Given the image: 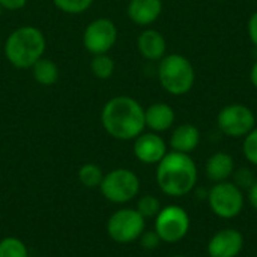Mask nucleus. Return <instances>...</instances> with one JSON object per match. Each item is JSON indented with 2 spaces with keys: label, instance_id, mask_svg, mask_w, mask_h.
Wrapping results in <instances>:
<instances>
[{
  "label": "nucleus",
  "instance_id": "1",
  "mask_svg": "<svg viewBox=\"0 0 257 257\" xmlns=\"http://www.w3.org/2000/svg\"><path fill=\"white\" fill-rule=\"evenodd\" d=\"M101 123L110 137L123 142L134 140L146 128L145 108L131 96H113L102 107Z\"/></svg>",
  "mask_w": 257,
  "mask_h": 257
},
{
  "label": "nucleus",
  "instance_id": "2",
  "mask_svg": "<svg viewBox=\"0 0 257 257\" xmlns=\"http://www.w3.org/2000/svg\"><path fill=\"white\" fill-rule=\"evenodd\" d=\"M197 166L188 154L172 151L157 164V184L170 197L190 194L197 185Z\"/></svg>",
  "mask_w": 257,
  "mask_h": 257
},
{
  "label": "nucleus",
  "instance_id": "3",
  "mask_svg": "<svg viewBox=\"0 0 257 257\" xmlns=\"http://www.w3.org/2000/svg\"><path fill=\"white\" fill-rule=\"evenodd\" d=\"M47 39L41 29L21 26L12 30L5 41V57L17 69H30L44 57Z\"/></svg>",
  "mask_w": 257,
  "mask_h": 257
},
{
  "label": "nucleus",
  "instance_id": "4",
  "mask_svg": "<svg viewBox=\"0 0 257 257\" xmlns=\"http://www.w3.org/2000/svg\"><path fill=\"white\" fill-rule=\"evenodd\" d=\"M157 75L161 87L175 96L188 93L196 81V71L193 63L182 54H166L158 62Z\"/></svg>",
  "mask_w": 257,
  "mask_h": 257
},
{
  "label": "nucleus",
  "instance_id": "5",
  "mask_svg": "<svg viewBox=\"0 0 257 257\" xmlns=\"http://www.w3.org/2000/svg\"><path fill=\"white\" fill-rule=\"evenodd\" d=\"M99 191L105 200L116 205H123L139 196L140 179L130 169H113L104 175Z\"/></svg>",
  "mask_w": 257,
  "mask_h": 257
},
{
  "label": "nucleus",
  "instance_id": "6",
  "mask_svg": "<svg viewBox=\"0 0 257 257\" xmlns=\"http://www.w3.org/2000/svg\"><path fill=\"white\" fill-rule=\"evenodd\" d=\"M206 199L211 211L223 220H232L238 217L245 203L244 191L230 181L214 184V187L208 191Z\"/></svg>",
  "mask_w": 257,
  "mask_h": 257
},
{
  "label": "nucleus",
  "instance_id": "7",
  "mask_svg": "<svg viewBox=\"0 0 257 257\" xmlns=\"http://www.w3.org/2000/svg\"><path fill=\"white\" fill-rule=\"evenodd\" d=\"M190 215L179 205H169L161 208L155 217V232L161 242L175 244L182 241L190 232Z\"/></svg>",
  "mask_w": 257,
  "mask_h": 257
},
{
  "label": "nucleus",
  "instance_id": "8",
  "mask_svg": "<svg viewBox=\"0 0 257 257\" xmlns=\"http://www.w3.org/2000/svg\"><path fill=\"white\" fill-rule=\"evenodd\" d=\"M146 229V220L137 209L122 208L113 212L107 221V233L117 244H130L139 241Z\"/></svg>",
  "mask_w": 257,
  "mask_h": 257
},
{
  "label": "nucleus",
  "instance_id": "9",
  "mask_svg": "<svg viewBox=\"0 0 257 257\" xmlns=\"http://www.w3.org/2000/svg\"><path fill=\"white\" fill-rule=\"evenodd\" d=\"M217 126L224 136L241 139L256 128V114L244 104H229L218 111Z\"/></svg>",
  "mask_w": 257,
  "mask_h": 257
},
{
  "label": "nucleus",
  "instance_id": "10",
  "mask_svg": "<svg viewBox=\"0 0 257 257\" xmlns=\"http://www.w3.org/2000/svg\"><path fill=\"white\" fill-rule=\"evenodd\" d=\"M117 42V27L110 18L92 20L83 32V45L92 54H108Z\"/></svg>",
  "mask_w": 257,
  "mask_h": 257
},
{
  "label": "nucleus",
  "instance_id": "11",
  "mask_svg": "<svg viewBox=\"0 0 257 257\" xmlns=\"http://www.w3.org/2000/svg\"><path fill=\"white\" fill-rule=\"evenodd\" d=\"M134 157L143 164H158L167 154V143L158 133H142L134 139Z\"/></svg>",
  "mask_w": 257,
  "mask_h": 257
},
{
  "label": "nucleus",
  "instance_id": "12",
  "mask_svg": "<svg viewBox=\"0 0 257 257\" xmlns=\"http://www.w3.org/2000/svg\"><path fill=\"white\" fill-rule=\"evenodd\" d=\"M244 248V236L238 229H221L208 242L209 257H238Z\"/></svg>",
  "mask_w": 257,
  "mask_h": 257
},
{
  "label": "nucleus",
  "instance_id": "13",
  "mask_svg": "<svg viewBox=\"0 0 257 257\" xmlns=\"http://www.w3.org/2000/svg\"><path fill=\"white\" fill-rule=\"evenodd\" d=\"M137 50L140 56L151 62H160L167 51V42L161 32L145 29L137 38Z\"/></svg>",
  "mask_w": 257,
  "mask_h": 257
},
{
  "label": "nucleus",
  "instance_id": "14",
  "mask_svg": "<svg viewBox=\"0 0 257 257\" xmlns=\"http://www.w3.org/2000/svg\"><path fill=\"white\" fill-rule=\"evenodd\" d=\"M161 12L163 0H130L126 6L128 18L140 27H146L155 23Z\"/></svg>",
  "mask_w": 257,
  "mask_h": 257
},
{
  "label": "nucleus",
  "instance_id": "15",
  "mask_svg": "<svg viewBox=\"0 0 257 257\" xmlns=\"http://www.w3.org/2000/svg\"><path fill=\"white\" fill-rule=\"evenodd\" d=\"M176 114L172 105L167 102H154L148 108H145V123L152 133H164L169 131L175 123Z\"/></svg>",
  "mask_w": 257,
  "mask_h": 257
},
{
  "label": "nucleus",
  "instance_id": "16",
  "mask_svg": "<svg viewBox=\"0 0 257 257\" xmlns=\"http://www.w3.org/2000/svg\"><path fill=\"white\" fill-rule=\"evenodd\" d=\"M200 143V131L196 125L193 123H182L176 126L170 136V148L175 152L181 154H191L193 151L197 149Z\"/></svg>",
  "mask_w": 257,
  "mask_h": 257
},
{
  "label": "nucleus",
  "instance_id": "17",
  "mask_svg": "<svg viewBox=\"0 0 257 257\" xmlns=\"http://www.w3.org/2000/svg\"><path fill=\"white\" fill-rule=\"evenodd\" d=\"M235 172V161L227 152H215L211 155L205 164V173L214 184L229 181Z\"/></svg>",
  "mask_w": 257,
  "mask_h": 257
},
{
  "label": "nucleus",
  "instance_id": "18",
  "mask_svg": "<svg viewBox=\"0 0 257 257\" xmlns=\"http://www.w3.org/2000/svg\"><path fill=\"white\" fill-rule=\"evenodd\" d=\"M32 77L33 80L41 84V86H54L59 81L60 77V71L59 66L48 57H41L32 68Z\"/></svg>",
  "mask_w": 257,
  "mask_h": 257
},
{
  "label": "nucleus",
  "instance_id": "19",
  "mask_svg": "<svg viewBox=\"0 0 257 257\" xmlns=\"http://www.w3.org/2000/svg\"><path fill=\"white\" fill-rule=\"evenodd\" d=\"M104 173L99 166L93 163H86L78 170V181L86 188H99Z\"/></svg>",
  "mask_w": 257,
  "mask_h": 257
},
{
  "label": "nucleus",
  "instance_id": "20",
  "mask_svg": "<svg viewBox=\"0 0 257 257\" xmlns=\"http://www.w3.org/2000/svg\"><path fill=\"white\" fill-rule=\"evenodd\" d=\"M114 69H116L114 60L108 54L93 56V59L90 62V71L99 80H108V78H111L113 74H114Z\"/></svg>",
  "mask_w": 257,
  "mask_h": 257
},
{
  "label": "nucleus",
  "instance_id": "21",
  "mask_svg": "<svg viewBox=\"0 0 257 257\" xmlns=\"http://www.w3.org/2000/svg\"><path fill=\"white\" fill-rule=\"evenodd\" d=\"M0 257H30L27 245L15 236L0 239Z\"/></svg>",
  "mask_w": 257,
  "mask_h": 257
},
{
  "label": "nucleus",
  "instance_id": "22",
  "mask_svg": "<svg viewBox=\"0 0 257 257\" xmlns=\"http://www.w3.org/2000/svg\"><path fill=\"white\" fill-rule=\"evenodd\" d=\"M161 203L160 200L155 197V196H151V194H146V196H142L137 202V206L136 209L139 211V214L146 220V218H155L158 215V212L161 211Z\"/></svg>",
  "mask_w": 257,
  "mask_h": 257
},
{
  "label": "nucleus",
  "instance_id": "23",
  "mask_svg": "<svg viewBox=\"0 0 257 257\" xmlns=\"http://www.w3.org/2000/svg\"><path fill=\"white\" fill-rule=\"evenodd\" d=\"M54 6L65 12V14H69V15H78V14H83L84 11H87L93 0H53Z\"/></svg>",
  "mask_w": 257,
  "mask_h": 257
},
{
  "label": "nucleus",
  "instance_id": "24",
  "mask_svg": "<svg viewBox=\"0 0 257 257\" xmlns=\"http://www.w3.org/2000/svg\"><path fill=\"white\" fill-rule=\"evenodd\" d=\"M242 154L248 163L257 166V128H253L245 137L242 143Z\"/></svg>",
  "mask_w": 257,
  "mask_h": 257
},
{
  "label": "nucleus",
  "instance_id": "25",
  "mask_svg": "<svg viewBox=\"0 0 257 257\" xmlns=\"http://www.w3.org/2000/svg\"><path fill=\"white\" fill-rule=\"evenodd\" d=\"M233 184L238 187V188H241L242 191L244 190H250L251 187H253V184L256 182V176H254V173L250 170V169H247V167H241V169H238V170H235L233 172Z\"/></svg>",
  "mask_w": 257,
  "mask_h": 257
},
{
  "label": "nucleus",
  "instance_id": "26",
  "mask_svg": "<svg viewBox=\"0 0 257 257\" xmlns=\"http://www.w3.org/2000/svg\"><path fill=\"white\" fill-rule=\"evenodd\" d=\"M139 241H140V244H142V247L145 250H157L160 247V244H161V239H160V236L157 235L155 230H152V232L145 230L142 233V236L139 238Z\"/></svg>",
  "mask_w": 257,
  "mask_h": 257
},
{
  "label": "nucleus",
  "instance_id": "27",
  "mask_svg": "<svg viewBox=\"0 0 257 257\" xmlns=\"http://www.w3.org/2000/svg\"><path fill=\"white\" fill-rule=\"evenodd\" d=\"M247 32H248V38L251 41V44L257 48V12H254L247 23Z\"/></svg>",
  "mask_w": 257,
  "mask_h": 257
},
{
  "label": "nucleus",
  "instance_id": "28",
  "mask_svg": "<svg viewBox=\"0 0 257 257\" xmlns=\"http://www.w3.org/2000/svg\"><path fill=\"white\" fill-rule=\"evenodd\" d=\"M26 3L27 0H0V6L6 11H20Z\"/></svg>",
  "mask_w": 257,
  "mask_h": 257
},
{
  "label": "nucleus",
  "instance_id": "29",
  "mask_svg": "<svg viewBox=\"0 0 257 257\" xmlns=\"http://www.w3.org/2000/svg\"><path fill=\"white\" fill-rule=\"evenodd\" d=\"M247 193H248V202H250V205L253 206V209L257 211V179L256 182L253 184V187Z\"/></svg>",
  "mask_w": 257,
  "mask_h": 257
},
{
  "label": "nucleus",
  "instance_id": "30",
  "mask_svg": "<svg viewBox=\"0 0 257 257\" xmlns=\"http://www.w3.org/2000/svg\"><path fill=\"white\" fill-rule=\"evenodd\" d=\"M250 81H251L253 87L257 89V60L253 63V66L250 69Z\"/></svg>",
  "mask_w": 257,
  "mask_h": 257
},
{
  "label": "nucleus",
  "instance_id": "31",
  "mask_svg": "<svg viewBox=\"0 0 257 257\" xmlns=\"http://www.w3.org/2000/svg\"><path fill=\"white\" fill-rule=\"evenodd\" d=\"M2 12H3V8L0 6V17H2Z\"/></svg>",
  "mask_w": 257,
  "mask_h": 257
},
{
  "label": "nucleus",
  "instance_id": "32",
  "mask_svg": "<svg viewBox=\"0 0 257 257\" xmlns=\"http://www.w3.org/2000/svg\"><path fill=\"white\" fill-rule=\"evenodd\" d=\"M172 257H187V256H181V254H176V256H172Z\"/></svg>",
  "mask_w": 257,
  "mask_h": 257
},
{
  "label": "nucleus",
  "instance_id": "33",
  "mask_svg": "<svg viewBox=\"0 0 257 257\" xmlns=\"http://www.w3.org/2000/svg\"><path fill=\"white\" fill-rule=\"evenodd\" d=\"M256 116H257V108H256Z\"/></svg>",
  "mask_w": 257,
  "mask_h": 257
},
{
  "label": "nucleus",
  "instance_id": "34",
  "mask_svg": "<svg viewBox=\"0 0 257 257\" xmlns=\"http://www.w3.org/2000/svg\"><path fill=\"white\" fill-rule=\"evenodd\" d=\"M41 257H45V256H41Z\"/></svg>",
  "mask_w": 257,
  "mask_h": 257
}]
</instances>
